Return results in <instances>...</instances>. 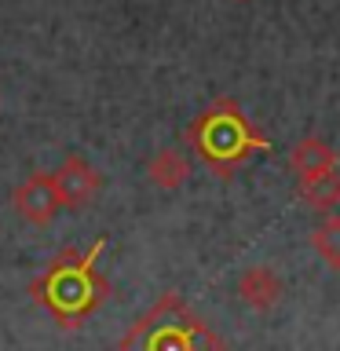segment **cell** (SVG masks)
<instances>
[{
  "label": "cell",
  "mask_w": 340,
  "mask_h": 351,
  "mask_svg": "<svg viewBox=\"0 0 340 351\" xmlns=\"http://www.w3.org/2000/svg\"><path fill=\"white\" fill-rule=\"evenodd\" d=\"M99 252H103V241L92 249H84V252L66 249L44 267L40 278H33V285H29L33 300H37L62 329H77L88 315H95L99 307L106 304L110 282L95 267Z\"/></svg>",
  "instance_id": "1"
},
{
  "label": "cell",
  "mask_w": 340,
  "mask_h": 351,
  "mask_svg": "<svg viewBox=\"0 0 340 351\" xmlns=\"http://www.w3.org/2000/svg\"><path fill=\"white\" fill-rule=\"evenodd\" d=\"M117 351H227V344L180 293H165L128 326Z\"/></svg>",
  "instance_id": "2"
},
{
  "label": "cell",
  "mask_w": 340,
  "mask_h": 351,
  "mask_svg": "<svg viewBox=\"0 0 340 351\" xmlns=\"http://www.w3.org/2000/svg\"><path fill=\"white\" fill-rule=\"evenodd\" d=\"M186 143L216 176L230 180L238 165L256 158L260 150H267V139L249 125L245 110L234 99H216L208 110H202L191 125H186Z\"/></svg>",
  "instance_id": "3"
},
{
  "label": "cell",
  "mask_w": 340,
  "mask_h": 351,
  "mask_svg": "<svg viewBox=\"0 0 340 351\" xmlns=\"http://www.w3.org/2000/svg\"><path fill=\"white\" fill-rule=\"evenodd\" d=\"M11 205H15V213L26 219L33 227H48L55 216H59V194H55V183H51V172H33L26 176L15 194H11Z\"/></svg>",
  "instance_id": "4"
},
{
  "label": "cell",
  "mask_w": 340,
  "mask_h": 351,
  "mask_svg": "<svg viewBox=\"0 0 340 351\" xmlns=\"http://www.w3.org/2000/svg\"><path fill=\"white\" fill-rule=\"evenodd\" d=\"M51 183H55V194H59L62 208H81L103 191V176H99V169L88 165L84 158H77V154H70V158L51 172Z\"/></svg>",
  "instance_id": "5"
},
{
  "label": "cell",
  "mask_w": 340,
  "mask_h": 351,
  "mask_svg": "<svg viewBox=\"0 0 340 351\" xmlns=\"http://www.w3.org/2000/svg\"><path fill=\"white\" fill-rule=\"evenodd\" d=\"M337 161H340L337 147L329 139H322V136H304V139H296L289 147V172L296 176V183L333 172Z\"/></svg>",
  "instance_id": "6"
},
{
  "label": "cell",
  "mask_w": 340,
  "mask_h": 351,
  "mask_svg": "<svg viewBox=\"0 0 340 351\" xmlns=\"http://www.w3.org/2000/svg\"><path fill=\"white\" fill-rule=\"evenodd\" d=\"M238 296H241V304L252 307V311H271V307L282 300L278 271H271L267 263H252V267H245L241 278H238Z\"/></svg>",
  "instance_id": "7"
},
{
  "label": "cell",
  "mask_w": 340,
  "mask_h": 351,
  "mask_svg": "<svg viewBox=\"0 0 340 351\" xmlns=\"http://www.w3.org/2000/svg\"><path fill=\"white\" fill-rule=\"evenodd\" d=\"M191 176V161L180 147H161L154 158L147 161V180L158 186V191H180Z\"/></svg>",
  "instance_id": "8"
},
{
  "label": "cell",
  "mask_w": 340,
  "mask_h": 351,
  "mask_svg": "<svg viewBox=\"0 0 340 351\" xmlns=\"http://www.w3.org/2000/svg\"><path fill=\"white\" fill-rule=\"evenodd\" d=\"M296 194H300L304 202L315 208V213H326L329 216L340 205V169L326 172V176H315V180L296 183Z\"/></svg>",
  "instance_id": "9"
},
{
  "label": "cell",
  "mask_w": 340,
  "mask_h": 351,
  "mask_svg": "<svg viewBox=\"0 0 340 351\" xmlns=\"http://www.w3.org/2000/svg\"><path fill=\"white\" fill-rule=\"evenodd\" d=\"M311 249L318 252V260L329 263L333 271H340V216L318 219L311 230Z\"/></svg>",
  "instance_id": "10"
},
{
  "label": "cell",
  "mask_w": 340,
  "mask_h": 351,
  "mask_svg": "<svg viewBox=\"0 0 340 351\" xmlns=\"http://www.w3.org/2000/svg\"><path fill=\"white\" fill-rule=\"evenodd\" d=\"M234 4H249V0H234Z\"/></svg>",
  "instance_id": "11"
}]
</instances>
